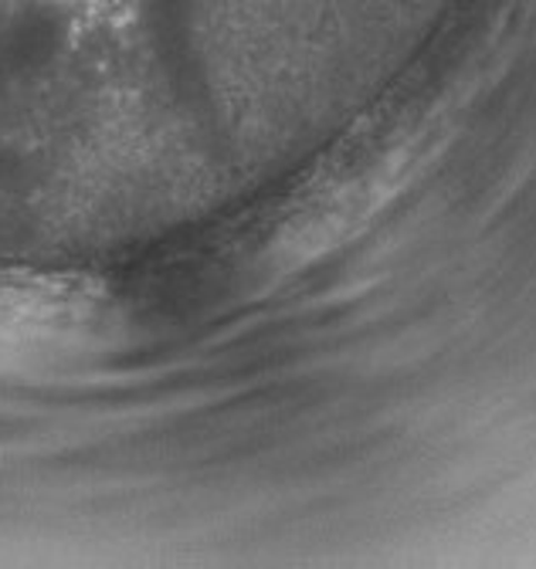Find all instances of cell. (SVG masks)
Returning a JSON list of instances; mask_svg holds the SVG:
<instances>
[{"mask_svg":"<svg viewBox=\"0 0 536 569\" xmlns=\"http://www.w3.org/2000/svg\"><path fill=\"white\" fill-rule=\"evenodd\" d=\"M116 299L89 278L0 271V380L92 363L119 336Z\"/></svg>","mask_w":536,"mask_h":569,"instance_id":"6da1fadb","label":"cell"}]
</instances>
